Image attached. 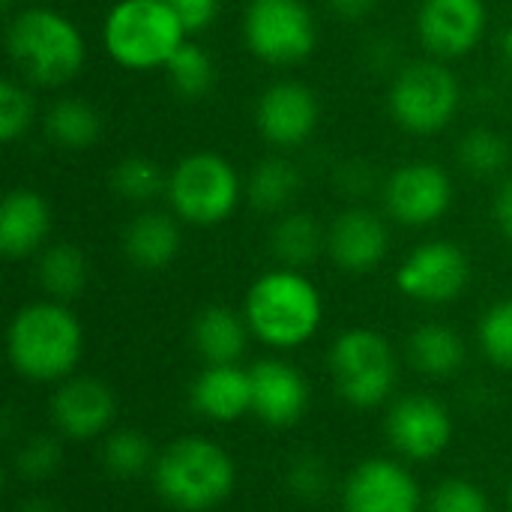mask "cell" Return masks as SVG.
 <instances>
[{"mask_svg": "<svg viewBox=\"0 0 512 512\" xmlns=\"http://www.w3.org/2000/svg\"><path fill=\"white\" fill-rule=\"evenodd\" d=\"M6 51L15 69L39 87L72 81L87 57L78 24L48 6H27L12 15L6 27Z\"/></svg>", "mask_w": 512, "mask_h": 512, "instance_id": "obj_1", "label": "cell"}, {"mask_svg": "<svg viewBox=\"0 0 512 512\" xmlns=\"http://www.w3.org/2000/svg\"><path fill=\"white\" fill-rule=\"evenodd\" d=\"M84 333L78 318L57 300H42L21 306L9 321L6 351L9 363L21 378L30 381H60L81 357Z\"/></svg>", "mask_w": 512, "mask_h": 512, "instance_id": "obj_2", "label": "cell"}, {"mask_svg": "<svg viewBox=\"0 0 512 512\" xmlns=\"http://www.w3.org/2000/svg\"><path fill=\"white\" fill-rule=\"evenodd\" d=\"M324 318L318 288L291 267L258 276L246 294L249 330L273 348H297L309 342Z\"/></svg>", "mask_w": 512, "mask_h": 512, "instance_id": "obj_3", "label": "cell"}, {"mask_svg": "<svg viewBox=\"0 0 512 512\" xmlns=\"http://www.w3.org/2000/svg\"><path fill=\"white\" fill-rule=\"evenodd\" d=\"M153 483L165 504L186 512H204L231 495L237 468L219 444L189 435L168 444V450L156 459Z\"/></svg>", "mask_w": 512, "mask_h": 512, "instance_id": "obj_4", "label": "cell"}, {"mask_svg": "<svg viewBox=\"0 0 512 512\" xmlns=\"http://www.w3.org/2000/svg\"><path fill=\"white\" fill-rule=\"evenodd\" d=\"M186 24L168 0H117L102 24V45L123 69H165L186 42Z\"/></svg>", "mask_w": 512, "mask_h": 512, "instance_id": "obj_5", "label": "cell"}, {"mask_svg": "<svg viewBox=\"0 0 512 512\" xmlns=\"http://www.w3.org/2000/svg\"><path fill=\"white\" fill-rule=\"evenodd\" d=\"M240 177L237 168L210 150L183 156L168 177V201L174 216L189 225H219L240 204Z\"/></svg>", "mask_w": 512, "mask_h": 512, "instance_id": "obj_6", "label": "cell"}, {"mask_svg": "<svg viewBox=\"0 0 512 512\" xmlns=\"http://www.w3.org/2000/svg\"><path fill=\"white\" fill-rule=\"evenodd\" d=\"M390 114L411 135H435L459 111V78L441 60H414L390 84Z\"/></svg>", "mask_w": 512, "mask_h": 512, "instance_id": "obj_7", "label": "cell"}, {"mask_svg": "<svg viewBox=\"0 0 512 512\" xmlns=\"http://www.w3.org/2000/svg\"><path fill=\"white\" fill-rule=\"evenodd\" d=\"M330 372L339 396L348 405L375 408L396 384V357L381 333L354 327L345 330L330 348Z\"/></svg>", "mask_w": 512, "mask_h": 512, "instance_id": "obj_8", "label": "cell"}, {"mask_svg": "<svg viewBox=\"0 0 512 512\" xmlns=\"http://www.w3.org/2000/svg\"><path fill=\"white\" fill-rule=\"evenodd\" d=\"M249 51L270 66H294L315 51L318 27L303 0H252L243 18Z\"/></svg>", "mask_w": 512, "mask_h": 512, "instance_id": "obj_9", "label": "cell"}, {"mask_svg": "<svg viewBox=\"0 0 512 512\" xmlns=\"http://www.w3.org/2000/svg\"><path fill=\"white\" fill-rule=\"evenodd\" d=\"M471 279V261L462 246L450 240L420 243L396 270V285L417 303H450Z\"/></svg>", "mask_w": 512, "mask_h": 512, "instance_id": "obj_10", "label": "cell"}, {"mask_svg": "<svg viewBox=\"0 0 512 512\" xmlns=\"http://www.w3.org/2000/svg\"><path fill=\"white\" fill-rule=\"evenodd\" d=\"M453 204V180L438 162H405L384 183L387 213L408 228L435 225Z\"/></svg>", "mask_w": 512, "mask_h": 512, "instance_id": "obj_11", "label": "cell"}, {"mask_svg": "<svg viewBox=\"0 0 512 512\" xmlns=\"http://www.w3.org/2000/svg\"><path fill=\"white\" fill-rule=\"evenodd\" d=\"M489 24L486 0H423L417 12V33L435 60L468 57Z\"/></svg>", "mask_w": 512, "mask_h": 512, "instance_id": "obj_12", "label": "cell"}, {"mask_svg": "<svg viewBox=\"0 0 512 512\" xmlns=\"http://www.w3.org/2000/svg\"><path fill=\"white\" fill-rule=\"evenodd\" d=\"M321 117L318 96L309 84L282 78L270 84L255 102V126L273 147L291 150L312 138Z\"/></svg>", "mask_w": 512, "mask_h": 512, "instance_id": "obj_13", "label": "cell"}, {"mask_svg": "<svg viewBox=\"0 0 512 512\" xmlns=\"http://www.w3.org/2000/svg\"><path fill=\"white\" fill-rule=\"evenodd\" d=\"M387 435L402 456L414 462H429L450 447L453 420L438 399L417 393L393 405L387 417Z\"/></svg>", "mask_w": 512, "mask_h": 512, "instance_id": "obj_14", "label": "cell"}, {"mask_svg": "<svg viewBox=\"0 0 512 512\" xmlns=\"http://www.w3.org/2000/svg\"><path fill=\"white\" fill-rule=\"evenodd\" d=\"M345 512H420L417 480L390 459L360 462L342 492Z\"/></svg>", "mask_w": 512, "mask_h": 512, "instance_id": "obj_15", "label": "cell"}, {"mask_svg": "<svg viewBox=\"0 0 512 512\" xmlns=\"http://www.w3.org/2000/svg\"><path fill=\"white\" fill-rule=\"evenodd\" d=\"M390 246V231L384 219L366 207L342 210L327 228V255L336 267L348 273L375 270Z\"/></svg>", "mask_w": 512, "mask_h": 512, "instance_id": "obj_16", "label": "cell"}, {"mask_svg": "<svg viewBox=\"0 0 512 512\" xmlns=\"http://www.w3.org/2000/svg\"><path fill=\"white\" fill-rule=\"evenodd\" d=\"M252 375V414L270 429H288L300 423L309 408V387L303 375L282 360H261Z\"/></svg>", "mask_w": 512, "mask_h": 512, "instance_id": "obj_17", "label": "cell"}, {"mask_svg": "<svg viewBox=\"0 0 512 512\" xmlns=\"http://www.w3.org/2000/svg\"><path fill=\"white\" fill-rule=\"evenodd\" d=\"M51 414L57 429L66 438H93L99 435L117 414L114 393L96 378H72L66 381L51 402Z\"/></svg>", "mask_w": 512, "mask_h": 512, "instance_id": "obj_18", "label": "cell"}, {"mask_svg": "<svg viewBox=\"0 0 512 512\" xmlns=\"http://www.w3.org/2000/svg\"><path fill=\"white\" fill-rule=\"evenodd\" d=\"M51 231V207L36 189H12L0 204V252L12 261L42 249Z\"/></svg>", "mask_w": 512, "mask_h": 512, "instance_id": "obj_19", "label": "cell"}, {"mask_svg": "<svg viewBox=\"0 0 512 512\" xmlns=\"http://www.w3.org/2000/svg\"><path fill=\"white\" fill-rule=\"evenodd\" d=\"M192 408L216 423H234L252 411V375L237 363L207 366L192 384Z\"/></svg>", "mask_w": 512, "mask_h": 512, "instance_id": "obj_20", "label": "cell"}, {"mask_svg": "<svg viewBox=\"0 0 512 512\" xmlns=\"http://www.w3.org/2000/svg\"><path fill=\"white\" fill-rule=\"evenodd\" d=\"M123 252L138 270H162L180 252V228L174 216L147 210L138 213L123 231Z\"/></svg>", "mask_w": 512, "mask_h": 512, "instance_id": "obj_21", "label": "cell"}, {"mask_svg": "<svg viewBox=\"0 0 512 512\" xmlns=\"http://www.w3.org/2000/svg\"><path fill=\"white\" fill-rule=\"evenodd\" d=\"M246 318H240L228 306H207L198 312L192 324V339L198 354L210 366H228L237 363L246 351Z\"/></svg>", "mask_w": 512, "mask_h": 512, "instance_id": "obj_22", "label": "cell"}, {"mask_svg": "<svg viewBox=\"0 0 512 512\" xmlns=\"http://www.w3.org/2000/svg\"><path fill=\"white\" fill-rule=\"evenodd\" d=\"M408 354L411 363L432 378H450L462 369L465 363V342L462 336L438 321L420 324L411 339H408Z\"/></svg>", "mask_w": 512, "mask_h": 512, "instance_id": "obj_23", "label": "cell"}, {"mask_svg": "<svg viewBox=\"0 0 512 512\" xmlns=\"http://www.w3.org/2000/svg\"><path fill=\"white\" fill-rule=\"evenodd\" d=\"M45 135L63 150H87L102 135V117L90 102L63 96L45 114Z\"/></svg>", "mask_w": 512, "mask_h": 512, "instance_id": "obj_24", "label": "cell"}, {"mask_svg": "<svg viewBox=\"0 0 512 512\" xmlns=\"http://www.w3.org/2000/svg\"><path fill=\"white\" fill-rule=\"evenodd\" d=\"M270 249L282 267L300 270L327 249V234L309 213H285L270 234Z\"/></svg>", "mask_w": 512, "mask_h": 512, "instance_id": "obj_25", "label": "cell"}, {"mask_svg": "<svg viewBox=\"0 0 512 512\" xmlns=\"http://www.w3.org/2000/svg\"><path fill=\"white\" fill-rule=\"evenodd\" d=\"M36 279H39V288L48 297H54L57 303L72 300L87 285V261L78 246L54 243V246L42 249V255H39Z\"/></svg>", "mask_w": 512, "mask_h": 512, "instance_id": "obj_26", "label": "cell"}, {"mask_svg": "<svg viewBox=\"0 0 512 512\" xmlns=\"http://www.w3.org/2000/svg\"><path fill=\"white\" fill-rule=\"evenodd\" d=\"M300 192V174L288 159L270 156L261 159L246 183V198L261 213H279L285 210Z\"/></svg>", "mask_w": 512, "mask_h": 512, "instance_id": "obj_27", "label": "cell"}, {"mask_svg": "<svg viewBox=\"0 0 512 512\" xmlns=\"http://www.w3.org/2000/svg\"><path fill=\"white\" fill-rule=\"evenodd\" d=\"M168 177L165 168L156 159L147 156H126L111 168V189L132 204H147L168 192Z\"/></svg>", "mask_w": 512, "mask_h": 512, "instance_id": "obj_28", "label": "cell"}, {"mask_svg": "<svg viewBox=\"0 0 512 512\" xmlns=\"http://www.w3.org/2000/svg\"><path fill=\"white\" fill-rule=\"evenodd\" d=\"M165 72L171 78V87L183 99H192V102L195 99H204L213 90V84H216V63H213V57L201 45H195L189 39L168 60Z\"/></svg>", "mask_w": 512, "mask_h": 512, "instance_id": "obj_29", "label": "cell"}, {"mask_svg": "<svg viewBox=\"0 0 512 512\" xmlns=\"http://www.w3.org/2000/svg\"><path fill=\"white\" fill-rule=\"evenodd\" d=\"M459 162L474 177H495L510 162V141L495 129H471L459 141Z\"/></svg>", "mask_w": 512, "mask_h": 512, "instance_id": "obj_30", "label": "cell"}, {"mask_svg": "<svg viewBox=\"0 0 512 512\" xmlns=\"http://www.w3.org/2000/svg\"><path fill=\"white\" fill-rule=\"evenodd\" d=\"M150 441L135 432V429H123V432H114L108 441H105V450H102V462H105V471L117 480H135L141 477L147 468H150Z\"/></svg>", "mask_w": 512, "mask_h": 512, "instance_id": "obj_31", "label": "cell"}, {"mask_svg": "<svg viewBox=\"0 0 512 512\" xmlns=\"http://www.w3.org/2000/svg\"><path fill=\"white\" fill-rule=\"evenodd\" d=\"M480 345L495 366L512 369V297L486 309L480 321Z\"/></svg>", "mask_w": 512, "mask_h": 512, "instance_id": "obj_32", "label": "cell"}, {"mask_svg": "<svg viewBox=\"0 0 512 512\" xmlns=\"http://www.w3.org/2000/svg\"><path fill=\"white\" fill-rule=\"evenodd\" d=\"M63 462V450L54 438H45V435H36L30 441H24L15 453V474L21 480H48L57 474Z\"/></svg>", "mask_w": 512, "mask_h": 512, "instance_id": "obj_33", "label": "cell"}, {"mask_svg": "<svg viewBox=\"0 0 512 512\" xmlns=\"http://www.w3.org/2000/svg\"><path fill=\"white\" fill-rule=\"evenodd\" d=\"M30 123H33L30 93L12 78L0 81V138L6 144H12L30 129Z\"/></svg>", "mask_w": 512, "mask_h": 512, "instance_id": "obj_34", "label": "cell"}, {"mask_svg": "<svg viewBox=\"0 0 512 512\" xmlns=\"http://www.w3.org/2000/svg\"><path fill=\"white\" fill-rule=\"evenodd\" d=\"M285 480H288V489L303 501H321L330 489L327 465L318 456H297L291 462Z\"/></svg>", "mask_w": 512, "mask_h": 512, "instance_id": "obj_35", "label": "cell"}, {"mask_svg": "<svg viewBox=\"0 0 512 512\" xmlns=\"http://www.w3.org/2000/svg\"><path fill=\"white\" fill-rule=\"evenodd\" d=\"M432 512H492L489 498L471 480H444L432 495Z\"/></svg>", "mask_w": 512, "mask_h": 512, "instance_id": "obj_36", "label": "cell"}, {"mask_svg": "<svg viewBox=\"0 0 512 512\" xmlns=\"http://www.w3.org/2000/svg\"><path fill=\"white\" fill-rule=\"evenodd\" d=\"M168 3L174 6V12L180 15L189 33H201L216 21L222 0H168Z\"/></svg>", "mask_w": 512, "mask_h": 512, "instance_id": "obj_37", "label": "cell"}, {"mask_svg": "<svg viewBox=\"0 0 512 512\" xmlns=\"http://www.w3.org/2000/svg\"><path fill=\"white\" fill-rule=\"evenodd\" d=\"M492 216H495L498 231L512 243V177L501 183V189L492 201Z\"/></svg>", "mask_w": 512, "mask_h": 512, "instance_id": "obj_38", "label": "cell"}, {"mask_svg": "<svg viewBox=\"0 0 512 512\" xmlns=\"http://www.w3.org/2000/svg\"><path fill=\"white\" fill-rule=\"evenodd\" d=\"M327 3H330V9H333L336 15H342V18H363V15H369L372 9H378L381 0H327Z\"/></svg>", "mask_w": 512, "mask_h": 512, "instance_id": "obj_39", "label": "cell"}, {"mask_svg": "<svg viewBox=\"0 0 512 512\" xmlns=\"http://www.w3.org/2000/svg\"><path fill=\"white\" fill-rule=\"evenodd\" d=\"M501 57L507 60V66L512 69V24L504 30V36H501Z\"/></svg>", "mask_w": 512, "mask_h": 512, "instance_id": "obj_40", "label": "cell"}, {"mask_svg": "<svg viewBox=\"0 0 512 512\" xmlns=\"http://www.w3.org/2000/svg\"><path fill=\"white\" fill-rule=\"evenodd\" d=\"M18 512H57L51 504H45V501H30V504H24Z\"/></svg>", "mask_w": 512, "mask_h": 512, "instance_id": "obj_41", "label": "cell"}, {"mask_svg": "<svg viewBox=\"0 0 512 512\" xmlns=\"http://www.w3.org/2000/svg\"><path fill=\"white\" fill-rule=\"evenodd\" d=\"M12 3H15V0H0V6H3V9H6V12H9V9H12Z\"/></svg>", "mask_w": 512, "mask_h": 512, "instance_id": "obj_42", "label": "cell"}, {"mask_svg": "<svg viewBox=\"0 0 512 512\" xmlns=\"http://www.w3.org/2000/svg\"><path fill=\"white\" fill-rule=\"evenodd\" d=\"M510 510H512V486H510Z\"/></svg>", "mask_w": 512, "mask_h": 512, "instance_id": "obj_43", "label": "cell"}]
</instances>
